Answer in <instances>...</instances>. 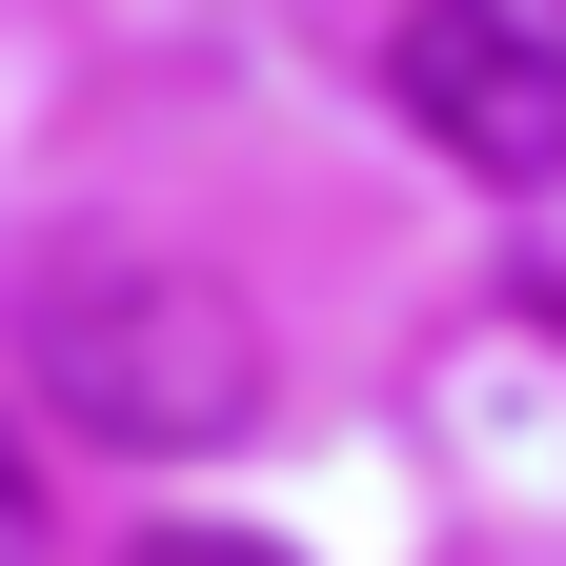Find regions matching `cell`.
<instances>
[{
	"label": "cell",
	"mask_w": 566,
	"mask_h": 566,
	"mask_svg": "<svg viewBox=\"0 0 566 566\" xmlns=\"http://www.w3.org/2000/svg\"><path fill=\"white\" fill-rule=\"evenodd\" d=\"M21 385H41V424H82V446L182 465V446H243L263 424V324L202 263H163V243H61L21 283Z\"/></svg>",
	"instance_id": "cell-1"
},
{
	"label": "cell",
	"mask_w": 566,
	"mask_h": 566,
	"mask_svg": "<svg viewBox=\"0 0 566 566\" xmlns=\"http://www.w3.org/2000/svg\"><path fill=\"white\" fill-rule=\"evenodd\" d=\"M385 102L465 182H566V0H405Z\"/></svg>",
	"instance_id": "cell-2"
},
{
	"label": "cell",
	"mask_w": 566,
	"mask_h": 566,
	"mask_svg": "<svg viewBox=\"0 0 566 566\" xmlns=\"http://www.w3.org/2000/svg\"><path fill=\"white\" fill-rule=\"evenodd\" d=\"M122 566H304V546H243V526H142Z\"/></svg>",
	"instance_id": "cell-3"
},
{
	"label": "cell",
	"mask_w": 566,
	"mask_h": 566,
	"mask_svg": "<svg viewBox=\"0 0 566 566\" xmlns=\"http://www.w3.org/2000/svg\"><path fill=\"white\" fill-rule=\"evenodd\" d=\"M21 546H41V446L0 424V566H21Z\"/></svg>",
	"instance_id": "cell-4"
}]
</instances>
